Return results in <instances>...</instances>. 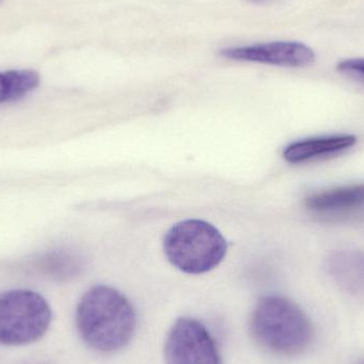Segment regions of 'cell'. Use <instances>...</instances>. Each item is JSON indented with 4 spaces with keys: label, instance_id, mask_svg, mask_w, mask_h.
Wrapping results in <instances>:
<instances>
[{
    "label": "cell",
    "instance_id": "6da1fadb",
    "mask_svg": "<svg viewBox=\"0 0 364 364\" xmlns=\"http://www.w3.org/2000/svg\"><path fill=\"white\" fill-rule=\"evenodd\" d=\"M76 323L87 346L112 354L127 346L134 337L136 316L125 295L100 284L90 289L79 301Z\"/></svg>",
    "mask_w": 364,
    "mask_h": 364
},
{
    "label": "cell",
    "instance_id": "7a4b0ae2",
    "mask_svg": "<svg viewBox=\"0 0 364 364\" xmlns=\"http://www.w3.org/2000/svg\"><path fill=\"white\" fill-rule=\"evenodd\" d=\"M250 331L259 346L282 357L303 354L314 337L311 321L304 310L291 299L277 295L259 301L252 312Z\"/></svg>",
    "mask_w": 364,
    "mask_h": 364
},
{
    "label": "cell",
    "instance_id": "3957f363",
    "mask_svg": "<svg viewBox=\"0 0 364 364\" xmlns=\"http://www.w3.org/2000/svg\"><path fill=\"white\" fill-rule=\"evenodd\" d=\"M164 247L168 261L191 275L215 269L228 250L226 239L218 229L201 220L177 223L166 232Z\"/></svg>",
    "mask_w": 364,
    "mask_h": 364
},
{
    "label": "cell",
    "instance_id": "277c9868",
    "mask_svg": "<svg viewBox=\"0 0 364 364\" xmlns=\"http://www.w3.org/2000/svg\"><path fill=\"white\" fill-rule=\"evenodd\" d=\"M46 299L31 290L0 293V344L27 346L43 337L51 322Z\"/></svg>",
    "mask_w": 364,
    "mask_h": 364
},
{
    "label": "cell",
    "instance_id": "5b68a950",
    "mask_svg": "<svg viewBox=\"0 0 364 364\" xmlns=\"http://www.w3.org/2000/svg\"><path fill=\"white\" fill-rule=\"evenodd\" d=\"M164 355L166 364H223L211 333L192 318L175 322L166 338Z\"/></svg>",
    "mask_w": 364,
    "mask_h": 364
},
{
    "label": "cell",
    "instance_id": "8992f818",
    "mask_svg": "<svg viewBox=\"0 0 364 364\" xmlns=\"http://www.w3.org/2000/svg\"><path fill=\"white\" fill-rule=\"evenodd\" d=\"M220 55L235 61L256 62L284 68H305L316 61V53L299 42H271L222 49Z\"/></svg>",
    "mask_w": 364,
    "mask_h": 364
},
{
    "label": "cell",
    "instance_id": "52a82bcc",
    "mask_svg": "<svg viewBox=\"0 0 364 364\" xmlns=\"http://www.w3.org/2000/svg\"><path fill=\"white\" fill-rule=\"evenodd\" d=\"M326 272L333 282L348 294L364 296V254L341 250L326 261Z\"/></svg>",
    "mask_w": 364,
    "mask_h": 364
},
{
    "label": "cell",
    "instance_id": "ba28073f",
    "mask_svg": "<svg viewBox=\"0 0 364 364\" xmlns=\"http://www.w3.org/2000/svg\"><path fill=\"white\" fill-rule=\"evenodd\" d=\"M356 143L357 138L352 134H336L305 139L288 145L284 149V158L289 164H303L348 151Z\"/></svg>",
    "mask_w": 364,
    "mask_h": 364
},
{
    "label": "cell",
    "instance_id": "9c48e42d",
    "mask_svg": "<svg viewBox=\"0 0 364 364\" xmlns=\"http://www.w3.org/2000/svg\"><path fill=\"white\" fill-rule=\"evenodd\" d=\"M308 209L316 212H340L364 205V184L341 186L310 195L306 198Z\"/></svg>",
    "mask_w": 364,
    "mask_h": 364
},
{
    "label": "cell",
    "instance_id": "30bf717a",
    "mask_svg": "<svg viewBox=\"0 0 364 364\" xmlns=\"http://www.w3.org/2000/svg\"><path fill=\"white\" fill-rule=\"evenodd\" d=\"M40 85V76L32 70L0 72V104L14 102L33 91Z\"/></svg>",
    "mask_w": 364,
    "mask_h": 364
},
{
    "label": "cell",
    "instance_id": "8fae6325",
    "mask_svg": "<svg viewBox=\"0 0 364 364\" xmlns=\"http://www.w3.org/2000/svg\"><path fill=\"white\" fill-rule=\"evenodd\" d=\"M38 267L53 277L68 279L79 273L81 262L79 258L70 252H53L43 257Z\"/></svg>",
    "mask_w": 364,
    "mask_h": 364
},
{
    "label": "cell",
    "instance_id": "7c38bea8",
    "mask_svg": "<svg viewBox=\"0 0 364 364\" xmlns=\"http://www.w3.org/2000/svg\"><path fill=\"white\" fill-rule=\"evenodd\" d=\"M337 68L339 72L346 73V74L364 77V58L344 60L338 64Z\"/></svg>",
    "mask_w": 364,
    "mask_h": 364
},
{
    "label": "cell",
    "instance_id": "4fadbf2b",
    "mask_svg": "<svg viewBox=\"0 0 364 364\" xmlns=\"http://www.w3.org/2000/svg\"><path fill=\"white\" fill-rule=\"evenodd\" d=\"M250 2H254V4H267V2L272 1V0H250Z\"/></svg>",
    "mask_w": 364,
    "mask_h": 364
},
{
    "label": "cell",
    "instance_id": "5bb4252c",
    "mask_svg": "<svg viewBox=\"0 0 364 364\" xmlns=\"http://www.w3.org/2000/svg\"><path fill=\"white\" fill-rule=\"evenodd\" d=\"M29 364H45V363H29Z\"/></svg>",
    "mask_w": 364,
    "mask_h": 364
},
{
    "label": "cell",
    "instance_id": "9a60e30c",
    "mask_svg": "<svg viewBox=\"0 0 364 364\" xmlns=\"http://www.w3.org/2000/svg\"><path fill=\"white\" fill-rule=\"evenodd\" d=\"M2 1H4V0H0V4H1Z\"/></svg>",
    "mask_w": 364,
    "mask_h": 364
},
{
    "label": "cell",
    "instance_id": "2e32d148",
    "mask_svg": "<svg viewBox=\"0 0 364 364\" xmlns=\"http://www.w3.org/2000/svg\"><path fill=\"white\" fill-rule=\"evenodd\" d=\"M360 364H364V363H360Z\"/></svg>",
    "mask_w": 364,
    "mask_h": 364
}]
</instances>
